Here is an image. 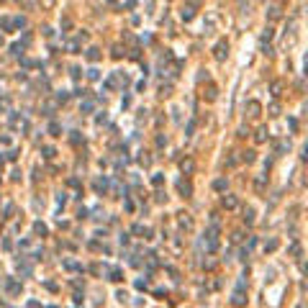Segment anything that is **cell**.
Listing matches in <instances>:
<instances>
[{
  "mask_svg": "<svg viewBox=\"0 0 308 308\" xmlns=\"http://www.w3.org/2000/svg\"><path fill=\"white\" fill-rule=\"evenodd\" d=\"M224 49H228L226 44H218V49H216V57H218V59H224Z\"/></svg>",
  "mask_w": 308,
  "mask_h": 308,
  "instance_id": "3",
  "label": "cell"
},
{
  "mask_svg": "<svg viewBox=\"0 0 308 308\" xmlns=\"http://www.w3.org/2000/svg\"><path fill=\"white\" fill-rule=\"evenodd\" d=\"M182 18H185V21L193 18V10H190V8H185V10H182Z\"/></svg>",
  "mask_w": 308,
  "mask_h": 308,
  "instance_id": "5",
  "label": "cell"
},
{
  "mask_svg": "<svg viewBox=\"0 0 308 308\" xmlns=\"http://www.w3.org/2000/svg\"><path fill=\"white\" fill-rule=\"evenodd\" d=\"M231 300H234V306H244V293H241V290H236Z\"/></svg>",
  "mask_w": 308,
  "mask_h": 308,
  "instance_id": "1",
  "label": "cell"
},
{
  "mask_svg": "<svg viewBox=\"0 0 308 308\" xmlns=\"http://www.w3.org/2000/svg\"><path fill=\"white\" fill-rule=\"evenodd\" d=\"M182 172H193V162H190V159L182 162Z\"/></svg>",
  "mask_w": 308,
  "mask_h": 308,
  "instance_id": "4",
  "label": "cell"
},
{
  "mask_svg": "<svg viewBox=\"0 0 308 308\" xmlns=\"http://www.w3.org/2000/svg\"><path fill=\"white\" fill-rule=\"evenodd\" d=\"M224 205H226V208H234V205H236V198H224Z\"/></svg>",
  "mask_w": 308,
  "mask_h": 308,
  "instance_id": "2",
  "label": "cell"
}]
</instances>
